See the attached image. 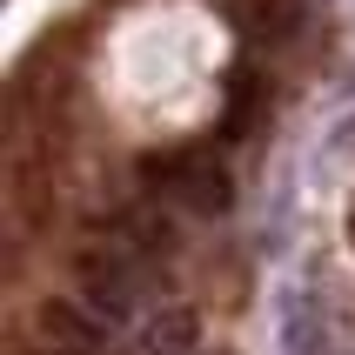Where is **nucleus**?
<instances>
[{
	"mask_svg": "<svg viewBox=\"0 0 355 355\" xmlns=\"http://www.w3.org/2000/svg\"><path fill=\"white\" fill-rule=\"evenodd\" d=\"M80 295H87V309H101V315H128V309H135L141 302V261L128 255V248H121V241H107V248H87V255H80Z\"/></svg>",
	"mask_w": 355,
	"mask_h": 355,
	"instance_id": "1",
	"label": "nucleus"
},
{
	"mask_svg": "<svg viewBox=\"0 0 355 355\" xmlns=\"http://www.w3.org/2000/svg\"><path fill=\"white\" fill-rule=\"evenodd\" d=\"M161 188L188 208V215H221L228 201H235V188H228V168L208 155H181V161H161Z\"/></svg>",
	"mask_w": 355,
	"mask_h": 355,
	"instance_id": "2",
	"label": "nucleus"
},
{
	"mask_svg": "<svg viewBox=\"0 0 355 355\" xmlns=\"http://www.w3.org/2000/svg\"><path fill=\"white\" fill-rule=\"evenodd\" d=\"M141 349L148 355H195V309H161L141 329Z\"/></svg>",
	"mask_w": 355,
	"mask_h": 355,
	"instance_id": "3",
	"label": "nucleus"
},
{
	"mask_svg": "<svg viewBox=\"0 0 355 355\" xmlns=\"http://www.w3.org/2000/svg\"><path fill=\"white\" fill-rule=\"evenodd\" d=\"M40 329L47 336H60V342H87V349H101V336H107V315H80V309H67V302H47L40 309Z\"/></svg>",
	"mask_w": 355,
	"mask_h": 355,
	"instance_id": "4",
	"label": "nucleus"
},
{
	"mask_svg": "<svg viewBox=\"0 0 355 355\" xmlns=\"http://www.w3.org/2000/svg\"><path fill=\"white\" fill-rule=\"evenodd\" d=\"M47 355H101V349H87V342H54Z\"/></svg>",
	"mask_w": 355,
	"mask_h": 355,
	"instance_id": "5",
	"label": "nucleus"
},
{
	"mask_svg": "<svg viewBox=\"0 0 355 355\" xmlns=\"http://www.w3.org/2000/svg\"><path fill=\"white\" fill-rule=\"evenodd\" d=\"M349 241H355V208H349Z\"/></svg>",
	"mask_w": 355,
	"mask_h": 355,
	"instance_id": "6",
	"label": "nucleus"
}]
</instances>
